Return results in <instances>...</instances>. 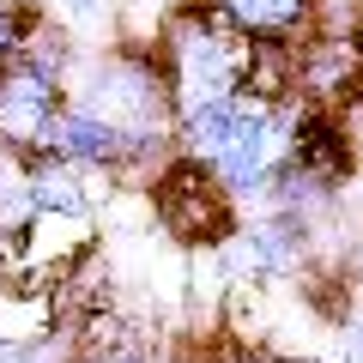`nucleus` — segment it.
<instances>
[{"mask_svg": "<svg viewBox=\"0 0 363 363\" xmlns=\"http://www.w3.org/2000/svg\"><path fill=\"white\" fill-rule=\"evenodd\" d=\"M200 363H303V357H285L272 345H248V339H218V345H206Z\"/></svg>", "mask_w": 363, "mask_h": 363, "instance_id": "nucleus-10", "label": "nucleus"}, {"mask_svg": "<svg viewBox=\"0 0 363 363\" xmlns=\"http://www.w3.org/2000/svg\"><path fill=\"white\" fill-rule=\"evenodd\" d=\"M206 6L267 55H297L321 25V0H206Z\"/></svg>", "mask_w": 363, "mask_h": 363, "instance_id": "nucleus-6", "label": "nucleus"}, {"mask_svg": "<svg viewBox=\"0 0 363 363\" xmlns=\"http://www.w3.org/2000/svg\"><path fill=\"white\" fill-rule=\"evenodd\" d=\"M104 6H109V0H61V13L73 18V25H97V18H104Z\"/></svg>", "mask_w": 363, "mask_h": 363, "instance_id": "nucleus-14", "label": "nucleus"}, {"mask_svg": "<svg viewBox=\"0 0 363 363\" xmlns=\"http://www.w3.org/2000/svg\"><path fill=\"white\" fill-rule=\"evenodd\" d=\"M67 363H157V351L145 345L140 333H121V327L97 321V327H85V333L73 339V357Z\"/></svg>", "mask_w": 363, "mask_h": 363, "instance_id": "nucleus-9", "label": "nucleus"}, {"mask_svg": "<svg viewBox=\"0 0 363 363\" xmlns=\"http://www.w3.org/2000/svg\"><path fill=\"white\" fill-rule=\"evenodd\" d=\"M309 242H315V224L291 218V212H272V206H255V218H242L236 236L224 242V260L248 285H272V279H291L309 260Z\"/></svg>", "mask_w": 363, "mask_h": 363, "instance_id": "nucleus-5", "label": "nucleus"}, {"mask_svg": "<svg viewBox=\"0 0 363 363\" xmlns=\"http://www.w3.org/2000/svg\"><path fill=\"white\" fill-rule=\"evenodd\" d=\"M73 43L55 25L49 13L30 18V37L13 61H0V152L37 157L43 140H49L55 116L67 104V85H73Z\"/></svg>", "mask_w": 363, "mask_h": 363, "instance_id": "nucleus-4", "label": "nucleus"}, {"mask_svg": "<svg viewBox=\"0 0 363 363\" xmlns=\"http://www.w3.org/2000/svg\"><path fill=\"white\" fill-rule=\"evenodd\" d=\"M157 73L169 85V109L194 116V109L236 97V91H291V55H267L248 37H236L206 0L200 6H182V13L157 18V30L145 37Z\"/></svg>", "mask_w": 363, "mask_h": 363, "instance_id": "nucleus-2", "label": "nucleus"}, {"mask_svg": "<svg viewBox=\"0 0 363 363\" xmlns=\"http://www.w3.org/2000/svg\"><path fill=\"white\" fill-rule=\"evenodd\" d=\"M309 104L297 91H236L176 121V157L230 206H267L272 182L309 145Z\"/></svg>", "mask_w": 363, "mask_h": 363, "instance_id": "nucleus-1", "label": "nucleus"}, {"mask_svg": "<svg viewBox=\"0 0 363 363\" xmlns=\"http://www.w3.org/2000/svg\"><path fill=\"white\" fill-rule=\"evenodd\" d=\"M30 6L25 0H0V61H13L18 49H25V37H30Z\"/></svg>", "mask_w": 363, "mask_h": 363, "instance_id": "nucleus-11", "label": "nucleus"}, {"mask_svg": "<svg viewBox=\"0 0 363 363\" xmlns=\"http://www.w3.org/2000/svg\"><path fill=\"white\" fill-rule=\"evenodd\" d=\"M37 206H30V157L0 152V248H13L30 230Z\"/></svg>", "mask_w": 363, "mask_h": 363, "instance_id": "nucleus-8", "label": "nucleus"}, {"mask_svg": "<svg viewBox=\"0 0 363 363\" xmlns=\"http://www.w3.org/2000/svg\"><path fill=\"white\" fill-rule=\"evenodd\" d=\"M351 91H363V25H357V85Z\"/></svg>", "mask_w": 363, "mask_h": 363, "instance_id": "nucleus-16", "label": "nucleus"}, {"mask_svg": "<svg viewBox=\"0 0 363 363\" xmlns=\"http://www.w3.org/2000/svg\"><path fill=\"white\" fill-rule=\"evenodd\" d=\"M339 13H351V25H363V0H321V25H315V37H333Z\"/></svg>", "mask_w": 363, "mask_h": 363, "instance_id": "nucleus-12", "label": "nucleus"}, {"mask_svg": "<svg viewBox=\"0 0 363 363\" xmlns=\"http://www.w3.org/2000/svg\"><path fill=\"white\" fill-rule=\"evenodd\" d=\"M43 157L73 164V169H85V176H133L128 140H121L109 121H97L91 109H79V104H61L49 140H43Z\"/></svg>", "mask_w": 363, "mask_h": 363, "instance_id": "nucleus-7", "label": "nucleus"}, {"mask_svg": "<svg viewBox=\"0 0 363 363\" xmlns=\"http://www.w3.org/2000/svg\"><path fill=\"white\" fill-rule=\"evenodd\" d=\"M345 363H363V321L345 327Z\"/></svg>", "mask_w": 363, "mask_h": 363, "instance_id": "nucleus-15", "label": "nucleus"}, {"mask_svg": "<svg viewBox=\"0 0 363 363\" xmlns=\"http://www.w3.org/2000/svg\"><path fill=\"white\" fill-rule=\"evenodd\" d=\"M133 13H145L152 18V30H157V18H169V13H182V6H200V0H128Z\"/></svg>", "mask_w": 363, "mask_h": 363, "instance_id": "nucleus-13", "label": "nucleus"}, {"mask_svg": "<svg viewBox=\"0 0 363 363\" xmlns=\"http://www.w3.org/2000/svg\"><path fill=\"white\" fill-rule=\"evenodd\" d=\"M67 104L91 109L97 121L128 140L133 152V176L157 169L164 157H176V109H169V85L157 73L152 49L145 43H116V49L79 55L73 85H67Z\"/></svg>", "mask_w": 363, "mask_h": 363, "instance_id": "nucleus-3", "label": "nucleus"}]
</instances>
